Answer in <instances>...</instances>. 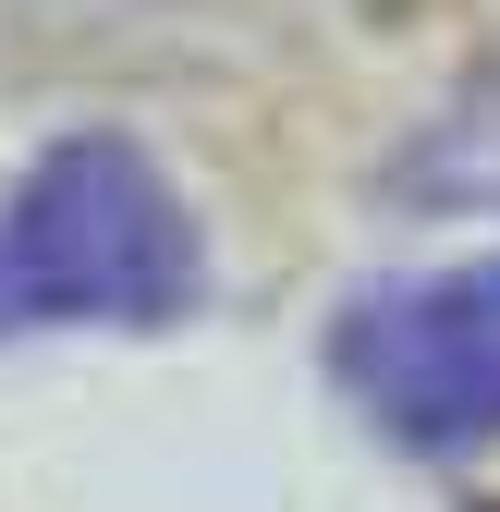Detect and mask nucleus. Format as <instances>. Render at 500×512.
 <instances>
[{
  "instance_id": "f257e3e1",
  "label": "nucleus",
  "mask_w": 500,
  "mask_h": 512,
  "mask_svg": "<svg viewBox=\"0 0 500 512\" xmlns=\"http://www.w3.org/2000/svg\"><path fill=\"white\" fill-rule=\"evenodd\" d=\"M196 293V220L135 135H61L0 208V330L122 317L147 330Z\"/></svg>"
},
{
  "instance_id": "f03ea898",
  "label": "nucleus",
  "mask_w": 500,
  "mask_h": 512,
  "mask_svg": "<svg viewBox=\"0 0 500 512\" xmlns=\"http://www.w3.org/2000/svg\"><path fill=\"white\" fill-rule=\"evenodd\" d=\"M330 378L403 452H476V439H500V256L354 293L342 330H330Z\"/></svg>"
},
{
  "instance_id": "7ed1b4c3",
  "label": "nucleus",
  "mask_w": 500,
  "mask_h": 512,
  "mask_svg": "<svg viewBox=\"0 0 500 512\" xmlns=\"http://www.w3.org/2000/svg\"><path fill=\"white\" fill-rule=\"evenodd\" d=\"M403 183L415 196H500V86H476L440 135L403 159Z\"/></svg>"
}]
</instances>
